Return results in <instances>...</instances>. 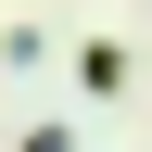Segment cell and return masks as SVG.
<instances>
[{"instance_id": "1", "label": "cell", "mask_w": 152, "mask_h": 152, "mask_svg": "<svg viewBox=\"0 0 152 152\" xmlns=\"http://www.w3.org/2000/svg\"><path fill=\"white\" fill-rule=\"evenodd\" d=\"M64 76H76V102L102 114V102H127V89H140V51H127V38H76Z\"/></svg>"}, {"instance_id": "2", "label": "cell", "mask_w": 152, "mask_h": 152, "mask_svg": "<svg viewBox=\"0 0 152 152\" xmlns=\"http://www.w3.org/2000/svg\"><path fill=\"white\" fill-rule=\"evenodd\" d=\"M26 152H76V127H26Z\"/></svg>"}]
</instances>
